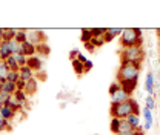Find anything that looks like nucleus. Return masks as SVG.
Wrapping results in <instances>:
<instances>
[{"label":"nucleus","instance_id":"473e14b6","mask_svg":"<svg viewBox=\"0 0 160 135\" xmlns=\"http://www.w3.org/2000/svg\"><path fill=\"white\" fill-rule=\"evenodd\" d=\"M72 68H74V71H76L79 75H82V74L85 72V69H83V65L80 63L79 60H72Z\"/></svg>","mask_w":160,"mask_h":135},{"label":"nucleus","instance_id":"f257e3e1","mask_svg":"<svg viewBox=\"0 0 160 135\" xmlns=\"http://www.w3.org/2000/svg\"><path fill=\"white\" fill-rule=\"evenodd\" d=\"M109 114H111V118H119V120H125V118H128L131 114L140 115L139 103H137L134 98H129L128 101L117 103V104H111Z\"/></svg>","mask_w":160,"mask_h":135},{"label":"nucleus","instance_id":"6e6552de","mask_svg":"<svg viewBox=\"0 0 160 135\" xmlns=\"http://www.w3.org/2000/svg\"><path fill=\"white\" fill-rule=\"evenodd\" d=\"M43 58L39 57V55H32V57L28 58V61H26V66H29L31 69H32V72H39L42 71V68H43Z\"/></svg>","mask_w":160,"mask_h":135},{"label":"nucleus","instance_id":"6ab92c4d","mask_svg":"<svg viewBox=\"0 0 160 135\" xmlns=\"http://www.w3.org/2000/svg\"><path fill=\"white\" fill-rule=\"evenodd\" d=\"M36 91H37V80H36V77H34L32 80L26 81L25 94H26V95H32V94H36Z\"/></svg>","mask_w":160,"mask_h":135},{"label":"nucleus","instance_id":"bb28decb","mask_svg":"<svg viewBox=\"0 0 160 135\" xmlns=\"http://www.w3.org/2000/svg\"><path fill=\"white\" fill-rule=\"evenodd\" d=\"M8 74H9V68H8L6 61H0V78L2 80H6Z\"/></svg>","mask_w":160,"mask_h":135},{"label":"nucleus","instance_id":"37998d69","mask_svg":"<svg viewBox=\"0 0 160 135\" xmlns=\"http://www.w3.org/2000/svg\"><path fill=\"white\" fill-rule=\"evenodd\" d=\"M3 83H5V80H2V78H0V91H2V86H3Z\"/></svg>","mask_w":160,"mask_h":135},{"label":"nucleus","instance_id":"423d86ee","mask_svg":"<svg viewBox=\"0 0 160 135\" xmlns=\"http://www.w3.org/2000/svg\"><path fill=\"white\" fill-rule=\"evenodd\" d=\"M28 41H31L32 45H42L46 41V36L43 31H39V29H31L28 31Z\"/></svg>","mask_w":160,"mask_h":135},{"label":"nucleus","instance_id":"4c0bfd02","mask_svg":"<svg viewBox=\"0 0 160 135\" xmlns=\"http://www.w3.org/2000/svg\"><path fill=\"white\" fill-rule=\"evenodd\" d=\"M16 86H17V91H25V86H26V81H23V80H19V81L16 83Z\"/></svg>","mask_w":160,"mask_h":135},{"label":"nucleus","instance_id":"20e7f679","mask_svg":"<svg viewBox=\"0 0 160 135\" xmlns=\"http://www.w3.org/2000/svg\"><path fill=\"white\" fill-rule=\"evenodd\" d=\"M142 66L132 63H120L117 71V81H137Z\"/></svg>","mask_w":160,"mask_h":135},{"label":"nucleus","instance_id":"4be33fe9","mask_svg":"<svg viewBox=\"0 0 160 135\" xmlns=\"http://www.w3.org/2000/svg\"><path fill=\"white\" fill-rule=\"evenodd\" d=\"M49 46L46 45V43H42V45H37L36 46V55L40 54V55H43V57H48L49 55Z\"/></svg>","mask_w":160,"mask_h":135},{"label":"nucleus","instance_id":"f704fd0d","mask_svg":"<svg viewBox=\"0 0 160 135\" xmlns=\"http://www.w3.org/2000/svg\"><path fill=\"white\" fill-rule=\"evenodd\" d=\"M91 43L94 45V48H100L105 45V37H92Z\"/></svg>","mask_w":160,"mask_h":135},{"label":"nucleus","instance_id":"c03bdc74","mask_svg":"<svg viewBox=\"0 0 160 135\" xmlns=\"http://www.w3.org/2000/svg\"><path fill=\"white\" fill-rule=\"evenodd\" d=\"M3 39V29H2V28H0V40Z\"/></svg>","mask_w":160,"mask_h":135},{"label":"nucleus","instance_id":"412c9836","mask_svg":"<svg viewBox=\"0 0 160 135\" xmlns=\"http://www.w3.org/2000/svg\"><path fill=\"white\" fill-rule=\"evenodd\" d=\"M80 40L83 41V45H85V43H89V41L92 40L91 28H83V29H82V32H80Z\"/></svg>","mask_w":160,"mask_h":135},{"label":"nucleus","instance_id":"e433bc0d","mask_svg":"<svg viewBox=\"0 0 160 135\" xmlns=\"http://www.w3.org/2000/svg\"><path fill=\"white\" fill-rule=\"evenodd\" d=\"M117 135H143V129H132L129 132H123V134H117Z\"/></svg>","mask_w":160,"mask_h":135},{"label":"nucleus","instance_id":"aec40b11","mask_svg":"<svg viewBox=\"0 0 160 135\" xmlns=\"http://www.w3.org/2000/svg\"><path fill=\"white\" fill-rule=\"evenodd\" d=\"M16 34H17V29L16 28H5L3 29V39L2 41H11V40L16 39Z\"/></svg>","mask_w":160,"mask_h":135},{"label":"nucleus","instance_id":"58836bf2","mask_svg":"<svg viewBox=\"0 0 160 135\" xmlns=\"http://www.w3.org/2000/svg\"><path fill=\"white\" fill-rule=\"evenodd\" d=\"M8 97L6 94H3V92H0V106H3V104H6V100H8Z\"/></svg>","mask_w":160,"mask_h":135},{"label":"nucleus","instance_id":"5701e85b","mask_svg":"<svg viewBox=\"0 0 160 135\" xmlns=\"http://www.w3.org/2000/svg\"><path fill=\"white\" fill-rule=\"evenodd\" d=\"M6 65H8V68H9V71H16V72H19L20 69V65L17 63V60L14 58V55H11V57H8L6 60Z\"/></svg>","mask_w":160,"mask_h":135},{"label":"nucleus","instance_id":"7c9ffc66","mask_svg":"<svg viewBox=\"0 0 160 135\" xmlns=\"http://www.w3.org/2000/svg\"><path fill=\"white\" fill-rule=\"evenodd\" d=\"M91 32H92V37H105L106 28H91Z\"/></svg>","mask_w":160,"mask_h":135},{"label":"nucleus","instance_id":"de8ad7c7","mask_svg":"<svg viewBox=\"0 0 160 135\" xmlns=\"http://www.w3.org/2000/svg\"><path fill=\"white\" fill-rule=\"evenodd\" d=\"M0 108H2V106H0Z\"/></svg>","mask_w":160,"mask_h":135},{"label":"nucleus","instance_id":"4468645a","mask_svg":"<svg viewBox=\"0 0 160 135\" xmlns=\"http://www.w3.org/2000/svg\"><path fill=\"white\" fill-rule=\"evenodd\" d=\"M0 115L3 117L6 121H12V120H14V117H16V112H14L9 106L3 104V106L0 108Z\"/></svg>","mask_w":160,"mask_h":135},{"label":"nucleus","instance_id":"9d476101","mask_svg":"<svg viewBox=\"0 0 160 135\" xmlns=\"http://www.w3.org/2000/svg\"><path fill=\"white\" fill-rule=\"evenodd\" d=\"M154 81H156L154 72H148L145 78V91L148 92V95H154Z\"/></svg>","mask_w":160,"mask_h":135},{"label":"nucleus","instance_id":"72a5a7b5","mask_svg":"<svg viewBox=\"0 0 160 135\" xmlns=\"http://www.w3.org/2000/svg\"><path fill=\"white\" fill-rule=\"evenodd\" d=\"M14 55V58L17 60V63L20 65V68L22 66H26V61H28V57H25L23 54H12Z\"/></svg>","mask_w":160,"mask_h":135},{"label":"nucleus","instance_id":"a211bd4d","mask_svg":"<svg viewBox=\"0 0 160 135\" xmlns=\"http://www.w3.org/2000/svg\"><path fill=\"white\" fill-rule=\"evenodd\" d=\"M126 121L129 123V126H131L132 129H142V120H140V115L131 114V115L126 118Z\"/></svg>","mask_w":160,"mask_h":135},{"label":"nucleus","instance_id":"ea45409f","mask_svg":"<svg viewBox=\"0 0 160 135\" xmlns=\"http://www.w3.org/2000/svg\"><path fill=\"white\" fill-rule=\"evenodd\" d=\"M85 48H86L88 52H94V51H96V48H94V45H92L91 41H89V43H85Z\"/></svg>","mask_w":160,"mask_h":135},{"label":"nucleus","instance_id":"ddd939ff","mask_svg":"<svg viewBox=\"0 0 160 135\" xmlns=\"http://www.w3.org/2000/svg\"><path fill=\"white\" fill-rule=\"evenodd\" d=\"M6 106H9L14 112H19L23 109V106H22V103H20L19 100L16 98V95H9L8 97V100H6Z\"/></svg>","mask_w":160,"mask_h":135},{"label":"nucleus","instance_id":"49530a36","mask_svg":"<svg viewBox=\"0 0 160 135\" xmlns=\"http://www.w3.org/2000/svg\"><path fill=\"white\" fill-rule=\"evenodd\" d=\"M2 43H3V41H2V40H0V48H2Z\"/></svg>","mask_w":160,"mask_h":135},{"label":"nucleus","instance_id":"7ed1b4c3","mask_svg":"<svg viewBox=\"0 0 160 135\" xmlns=\"http://www.w3.org/2000/svg\"><path fill=\"white\" fill-rule=\"evenodd\" d=\"M120 46L122 48H129V46H136V45H143L142 39V29L139 28H125L120 34Z\"/></svg>","mask_w":160,"mask_h":135},{"label":"nucleus","instance_id":"1a4fd4ad","mask_svg":"<svg viewBox=\"0 0 160 135\" xmlns=\"http://www.w3.org/2000/svg\"><path fill=\"white\" fill-rule=\"evenodd\" d=\"M20 54H23L25 57H32V55H36V45H32L31 41H25V43H22L20 45Z\"/></svg>","mask_w":160,"mask_h":135},{"label":"nucleus","instance_id":"a878e982","mask_svg":"<svg viewBox=\"0 0 160 135\" xmlns=\"http://www.w3.org/2000/svg\"><path fill=\"white\" fill-rule=\"evenodd\" d=\"M129 131H132V128L129 126V123L126 121V118H125V120H120L119 132H117V134H123V132H129ZM117 134H116V135H117Z\"/></svg>","mask_w":160,"mask_h":135},{"label":"nucleus","instance_id":"a19ab883","mask_svg":"<svg viewBox=\"0 0 160 135\" xmlns=\"http://www.w3.org/2000/svg\"><path fill=\"white\" fill-rule=\"evenodd\" d=\"M76 60H79V61H80V63H82V65H85V63L88 61V58L85 57L83 54H80V52H79V55H77V58H76Z\"/></svg>","mask_w":160,"mask_h":135},{"label":"nucleus","instance_id":"79ce46f5","mask_svg":"<svg viewBox=\"0 0 160 135\" xmlns=\"http://www.w3.org/2000/svg\"><path fill=\"white\" fill-rule=\"evenodd\" d=\"M91 68H92V63H91V61L88 60V61H86V63L83 65V69H85V72H88V71H89Z\"/></svg>","mask_w":160,"mask_h":135},{"label":"nucleus","instance_id":"c85d7f7f","mask_svg":"<svg viewBox=\"0 0 160 135\" xmlns=\"http://www.w3.org/2000/svg\"><path fill=\"white\" fill-rule=\"evenodd\" d=\"M14 95H16V98H17L20 103H22V106L25 108V104H26V100H28V95L25 94V91H16V94H14Z\"/></svg>","mask_w":160,"mask_h":135},{"label":"nucleus","instance_id":"b1692460","mask_svg":"<svg viewBox=\"0 0 160 135\" xmlns=\"http://www.w3.org/2000/svg\"><path fill=\"white\" fill-rule=\"evenodd\" d=\"M145 108H148L149 111H154V109L157 108V101H156V97H154V95L145 97Z\"/></svg>","mask_w":160,"mask_h":135},{"label":"nucleus","instance_id":"393cba45","mask_svg":"<svg viewBox=\"0 0 160 135\" xmlns=\"http://www.w3.org/2000/svg\"><path fill=\"white\" fill-rule=\"evenodd\" d=\"M14 40H17L20 45L25 43V41L28 40V31H26V29H17V34H16V39Z\"/></svg>","mask_w":160,"mask_h":135},{"label":"nucleus","instance_id":"2f4dec72","mask_svg":"<svg viewBox=\"0 0 160 135\" xmlns=\"http://www.w3.org/2000/svg\"><path fill=\"white\" fill-rule=\"evenodd\" d=\"M19 80H20L19 72H16V71H9V74H8V77H6V81H11V83H17Z\"/></svg>","mask_w":160,"mask_h":135},{"label":"nucleus","instance_id":"c9c22d12","mask_svg":"<svg viewBox=\"0 0 160 135\" xmlns=\"http://www.w3.org/2000/svg\"><path fill=\"white\" fill-rule=\"evenodd\" d=\"M11 126H9V121H6L3 117L0 115V132H3V131H8Z\"/></svg>","mask_w":160,"mask_h":135},{"label":"nucleus","instance_id":"39448f33","mask_svg":"<svg viewBox=\"0 0 160 135\" xmlns=\"http://www.w3.org/2000/svg\"><path fill=\"white\" fill-rule=\"evenodd\" d=\"M109 97H111V104L123 103V101H128L129 98H132L126 91H123V89L120 88L119 83H112V84L109 86Z\"/></svg>","mask_w":160,"mask_h":135},{"label":"nucleus","instance_id":"f8f14e48","mask_svg":"<svg viewBox=\"0 0 160 135\" xmlns=\"http://www.w3.org/2000/svg\"><path fill=\"white\" fill-rule=\"evenodd\" d=\"M19 75H20V80L29 81V80L34 78V72H32V69H31L29 66H22L19 69Z\"/></svg>","mask_w":160,"mask_h":135},{"label":"nucleus","instance_id":"0eeeda50","mask_svg":"<svg viewBox=\"0 0 160 135\" xmlns=\"http://www.w3.org/2000/svg\"><path fill=\"white\" fill-rule=\"evenodd\" d=\"M143 114V123H142V129L143 131H149L154 124V117H152V111H149L148 108H143L142 111Z\"/></svg>","mask_w":160,"mask_h":135},{"label":"nucleus","instance_id":"cd10ccee","mask_svg":"<svg viewBox=\"0 0 160 135\" xmlns=\"http://www.w3.org/2000/svg\"><path fill=\"white\" fill-rule=\"evenodd\" d=\"M119 124H120V120L119 118H111V123H109V129H111V132L116 135L119 132Z\"/></svg>","mask_w":160,"mask_h":135},{"label":"nucleus","instance_id":"f03ea898","mask_svg":"<svg viewBox=\"0 0 160 135\" xmlns=\"http://www.w3.org/2000/svg\"><path fill=\"white\" fill-rule=\"evenodd\" d=\"M119 55H120V63H132V65L142 66V63H143V60H145L143 45H136V46H129V48H122Z\"/></svg>","mask_w":160,"mask_h":135},{"label":"nucleus","instance_id":"c756f323","mask_svg":"<svg viewBox=\"0 0 160 135\" xmlns=\"http://www.w3.org/2000/svg\"><path fill=\"white\" fill-rule=\"evenodd\" d=\"M8 43H9V49H11L12 54H20V43L17 40H11Z\"/></svg>","mask_w":160,"mask_h":135},{"label":"nucleus","instance_id":"f3484780","mask_svg":"<svg viewBox=\"0 0 160 135\" xmlns=\"http://www.w3.org/2000/svg\"><path fill=\"white\" fill-rule=\"evenodd\" d=\"M12 52L9 49V43L8 41H3L2 43V48H0V61H5L8 57H11Z\"/></svg>","mask_w":160,"mask_h":135},{"label":"nucleus","instance_id":"2eb2a0df","mask_svg":"<svg viewBox=\"0 0 160 135\" xmlns=\"http://www.w3.org/2000/svg\"><path fill=\"white\" fill-rule=\"evenodd\" d=\"M16 91H17L16 83H11V81H6V80H5V83H3V86H2V91H0V92H3V94H6V95H14V94H16Z\"/></svg>","mask_w":160,"mask_h":135},{"label":"nucleus","instance_id":"a18cd8bd","mask_svg":"<svg viewBox=\"0 0 160 135\" xmlns=\"http://www.w3.org/2000/svg\"><path fill=\"white\" fill-rule=\"evenodd\" d=\"M156 34H157V37H159V40H160V28L157 29V31H156Z\"/></svg>","mask_w":160,"mask_h":135},{"label":"nucleus","instance_id":"dca6fc26","mask_svg":"<svg viewBox=\"0 0 160 135\" xmlns=\"http://www.w3.org/2000/svg\"><path fill=\"white\" fill-rule=\"evenodd\" d=\"M120 84V88L123 89V91H126L129 95H132V92L136 91V88H137V81H117Z\"/></svg>","mask_w":160,"mask_h":135},{"label":"nucleus","instance_id":"9b49d317","mask_svg":"<svg viewBox=\"0 0 160 135\" xmlns=\"http://www.w3.org/2000/svg\"><path fill=\"white\" fill-rule=\"evenodd\" d=\"M122 31H123V29H120V28H106V32H105V43L114 40L116 37H120Z\"/></svg>","mask_w":160,"mask_h":135}]
</instances>
